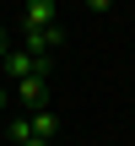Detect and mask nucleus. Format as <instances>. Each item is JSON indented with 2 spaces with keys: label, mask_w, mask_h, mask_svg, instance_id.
Listing matches in <instances>:
<instances>
[{
  "label": "nucleus",
  "mask_w": 135,
  "mask_h": 146,
  "mask_svg": "<svg viewBox=\"0 0 135 146\" xmlns=\"http://www.w3.org/2000/svg\"><path fill=\"white\" fill-rule=\"evenodd\" d=\"M60 43H65V27H60V22H54V27H32V33L22 38V49H27V54H43V60H49Z\"/></svg>",
  "instance_id": "obj_2"
},
{
  "label": "nucleus",
  "mask_w": 135,
  "mask_h": 146,
  "mask_svg": "<svg viewBox=\"0 0 135 146\" xmlns=\"http://www.w3.org/2000/svg\"><path fill=\"white\" fill-rule=\"evenodd\" d=\"M27 125H32V135H38V141H54L60 114H54V108H32V114H27Z\"/></svg>",
  "instance_id": "obj_5"
},
{
  "label": "nucleus",
  "mask_w": 135,
  "mask_h": 146,
  "mask_svg": "<svg viewBox=\"0 0 135 146\" xmlns=\"http://www.w3.org/2000/svg\"><path fill=\"white\" fill-rule=\"evenodd\" d=\"M5 76H11V81L49 76V60H43V54H27V49H5Z\"/></svg>",
  "instance_id": "obj_1"
},
{
  "label": "nucleus",
  "mask_w": 135,
  "mask_h": 146,
  "mask_svg": "<svg viewBox=\"0 0 135 146\" xmlns=\"http://www.w3.org/2000/svg\"><path fill=\"white\" fill-rule=\"evenodd\" d=\"M22 27H54V0H27L22 5Z\"/></svg>",
  "instance_id": "obj_4"
},
{
  "label": "nucleus",
  "mask_w": 135,
  "mask_h": 146,
  "mask_svg": "<svg viewBox=\"0 0 135 146\" xmlns=\"http://www.w3.org/2000/svg\"><path fill=\"white\" fill-rule=\"evenodd\" d=\"M11 92L22 98V108H27V114H32V108H49V76H27V81H16Z\"/></svg>",
  "instance_id": "obj_3"
},
{
  "label": "nucleus",
  "mask_w": 135,
  "mask_h": 146,
  "mask_svg": "<svg viewBox=\"0 0 135 146\" xmlns=\"http://www.w3.org/2000/svg\"><path fill=\"white\" fill-rule=\"evenodd\" d=\"M0 60H5V33H0Z\"/></svg>",
  "instance_id": "obj_9"
},
{
  "label": "nucleus",
  "mask_w": 135,
  "mask_h": 146,
  "mask_svg": "<svg viewBox=\"0 0 135 146\" xmlns=\"http://www.w3.org/2000/svg\"><path fill=\"white\" fill-rule=\"evenodd\" d=\"M22 146H49V141H38V135H32V141H22Z\"/></svg>",
  "instance_id": "obj_8"
},
{
  "label": "nucleus",
  "mask_w": 135,
  "mask_h": 146,
  "mask_svg": "<svg viewBox=\"0 0 135 146\" xmlns=\"http://www.w3.org/2000/svg\"><path fill=\"white\" fill-rule=\"evenodd\" d=\"M87 5H92V11H114V0H87Z\"/></svg>",
  "instance_id": "obj_7"
},
{
  "label": "nucleus",
  "mask_w": 135,
  "mask_h": 146,
  "mask_svg": "<svg viewBox=\"0 0 135 146\" xmlns=\"http://www.w3.org/2000/svg\"><path fill=\"white\" fill-rule=\"evenodd\" d=\"M5 141H11V146L32 141V125H27V114H22V119H11V130H5Z\"/></svg>",
  "instance_id": "obj_6"
},
{
  "label": "nucleus",
  "mask_w": 135,
  "mask_h": 146,
  "mask_svg": "<svg viewBox=\"0 0 135 146\" xmlns=\"http://www.w3.org/2000/svg\"><path fill=\"white\" fill-rule=\"evenodd\" d=\"M0 146H5V141H0Z\"/></svg>",
  "instance_id": "obj_11"
},
{
  "label": "nucleus",
  "mask_w": 135,
  "mask_h": 146,
  "mask_svg": "<svg viewBox=\"0 0 135 146\" xmlns=\"http://www.w3.org/2000/svg\"><path fill=\"white\" fill-rule=\"evenodd\" d=\"M114 5H119V0H114Z\"/></svg>",
  "instance_id": "obj_10"
}]
</instances>
